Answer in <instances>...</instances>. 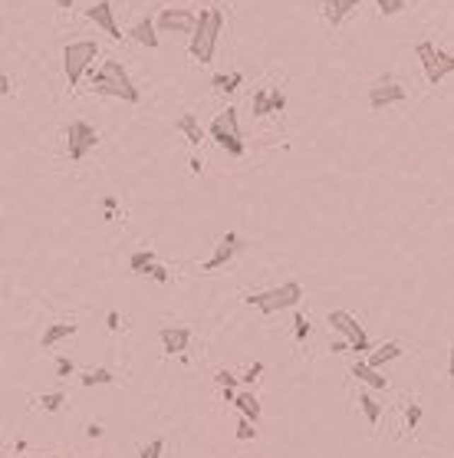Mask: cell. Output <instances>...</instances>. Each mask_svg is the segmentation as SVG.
<instances>
[{
	"instance_id": "cell-1",
	"label": "cell",
	"mask_w": 454,
	"mask_h": 458,
	"mask_svg": "<svg viewBox=\"0 0 454 458\" xmlns=\"http://www.w3.org/2000/svg\"><path fill=\"white\" fill-rule=\"evenodd\" d=\"M224 30V10L208 7L194 13V30H191V57L198 63H211L214 59V50H218V37Z\"/></svg>"
},
{
	"instance_id": "cell-2",
	"label": "cell",
	"mask_w": 454,
	"mask_h": 458,
	"mask_svg": "<svg viewBox=\"0 0 454 458\" xmlns=\"http://www.w3.org/2000/svg\"><path fill=\"white\" fill-rule=\"evenodd\" d=\"M93 89L99 96H112V99H122V103H129V105L139 103V89H135L132 76L125 73V67L119 59H105L103 69H95Z\"/></svg>"
},
{
	"instance_id": "cell-3",
	"label": "cell",
	"mask_w": 454,
	"mask_h": 458,
	"mask_svg": "<svg viewBox=\"0 0 454 458\" xmlns=\"http://www.w3.org/2000/svg\"><path fill=\"white\" fill-rule=\"evenodd\" d=\"M303 300V287L296 280H286V284H277L270 290H257V294H247L244 304L257 307L264 316L280 314V310H293L296 304Z\"/></svg>"
},
{
	"instance_id": "cell-4",
	"label": "cell",
	"mask_w": 454,
	"mask_h": 458,
	"mask_svg": "<svg viewBox=\"0 0 454 458\" xmlns=\"http://www.w3.org/2000/svg\"><path fill=\"white\" fill-rule=\"evenodd\" d=\"M208 132L227 155H234V159L244 155V135H240V122H237V109H231V105L221 109V113L214 115V122H211Z\"/></svg>"
},
{
	"instance_id": "cell-5",
	"label": "cell",
	"mask_w": 454,
	"mask_h": 458,
	"mask_svg": "<svg viewBox=\"0 0 454 458\" xmlns=\"http://www.w3.org/2000/svg\"><path fill=\"white\" fill-rule=\"evenodd\" d=\"M99 57V47L93 40H76V43H66L63 50V73H66V83L69 86H79V79L89 73V67L95 63Z\"/></svg>"
},
{
	"instance_id": "cell-6",
	"label": "cell",
	"mask_w": 454,
	"mask_h": 458,
	"mask_svg": "<svg viewBox=\"0 0 454 458\" xmlns=\"http://www.w3.org/2000/svg\"><path fill=\"white\" fill-rule=\"evenodd\" d=\"M326 320H330L332 330H336V333L349 343L352 353H369V350H372V340L366 336L362 324L349 314V310H330V316H326Z\"/></svg>"
},
{
	"instance_id": "cell-7",
	"label": "cell",
	"mask_w": 454,
	"mask_h": 458,
	"mask_svg": "<svg viewBox=\"0 0 454 458\" xmlns=\"http://www.w3.org/2000/svg\"><path fill=\"white\" fill-rule=\"evenodd\" d=\"M418 59H421V67H425V76L428 83H441V79L451 76V69H454V57L448 53V50H438L435 43H418L415 47Z\"/></svg>"
},
{
	"instance_id": "cell-8",
	"label": "cell",
	"mask_w": 454,
	"mask_h": 458,
	"mask_svg": "<svg viewBox=\"0 0 454 458\" xmlns=\"http://www.w3.org/2000/svg\"><path fill=\"white\" fill-rule=\"evenodd\" d=\"M95 145H99V132H95L89 122L73 119V122L66 125V152H69V159H73V162H83Z\"/></svg>"
},
{
	"instance_id": "cell-9",
	"label": "cell",
	"mask_w": 454,
	"mask_h": 458,
	"mask_svg": "<svg viewBox=\"0 0 454 458\" xmlns=\"http://www.w3.org/2000/svg\"><path fill=\"white\" fill-rule=\"evenodd\" d=\"M155 30H161V33H191L194 30V10L165 7L155 20Z\"/></svg>"
},
{
	"instance_id": "cell-10",
	"label": "cell",
	"mask_w": 454,
	"mask_h": 458,
	"mask_svg": "<svg viewBox=\"0 0 454 458\" xmlns=\"http://www.w3.org/2000/svg\"><path fill=\"white\" fill-rule=\"evenodd\" d=\"M244 248V241H240V234H237V231H227L224 238L218 241V248H214V254H211L208 261H204V264H201V270H221L227 264V261L234 258L237 251Z\"/></svg>"
},
{
	"instance_id": "cell-11",
	"label": "cell",
	"mask_w": 454,
	"mask_h": 458,
	"mask_svg": "<svg viewBox=\"0 0 454 458\" xmlns=\"http://www.w3.org/2000/svg\"><path fill=\"white\" fill-rule=\"evenodd\" d=\"M408 89L402 83H392V79H382L378 86L369 89V105L372 109H385V105H395V103H405Z\"/></svg>"
},
{
	"instance_id": "cell-12",
	"label": "cell",
	"mask_w": 454,
	"mask_h": 458,
	"mask_svg": "<svg viewBox=\"0 0 454 458\" xmlns=\"http://www.w3.org/2000/svg\"><path fill=\"white\" fill-rule=\"evenodd\" d=\"M86 17L93 20L95 27H103L112 40H122V30H119V23H115V10H112V4H109V0H99V4H93V7L86 10Z\"/></svg>"
},
{
	"instance_id": "cell-13",
	"label": "cell",
	"mask_w": 454,
	"mask_h": 458,
	"mask_svg": "<svg viewBox=\"0 0 454 458\" xmlns=\"http://www.w3.org/2000/svg\"><path fill=\"white\" fill-rule=\"evenodd\" d=\"M158 340H161V346H165V353L181 356L185 350H188V343H191V330H188V326H161Z\"/></svg>"
},
{
	"instance_id": "cell-14",
	"label": "cell",
	"mask_w": 454,
	"mask_h": 458,
	"mask_svg": "<svg viewBox=\"0 0 454 458\" xmlns=\"http://www.w3.org/2000/svg\"><path fill=\"white\" fill-rule=\"evenodd\" d=\"M352 376L366 386V389H376V392H382L388 386V379L382 376V370H372L366 360H359V363H352Z\"/></svg>"
},
{
	"instance_id": "cell-15",
	"label": "cell",
	"mask_w": 454,
	"mask_h": 458,
	"mask_svg": "<svg viewBox=\"0 0 454 458\" xmlns=\"http://www.w3.org/2000/svg\"><path fill=\"white\" fill-rule=\"evenodd\" d=\"M129 37H132L135 43H142V47H149V50L158 47V30H155V20H151V17L135 20L132 27H129Z\"/></svg>"
},
{
	"instance_id": "cell-16",
	"label": "cell",
	"mask_w": 454,
	"mask_h": 458,
	"mask_svg": "<svg viewBox=\"0 0 454 458\" xmlns=\"http://www.w3.org/2000/svg\"><path fill=\"white\" fill-rule=\"evenodd\" d=\"M369 353H372V356H369V360H366V363H369L372 370H382V366H385V363H395L398 356L405 353V346L398 343V340H388V343H382V346H378V350H369Z\"/></svg>"
},
{
	"instance_id": "cell-17",
	"label": "cell",
	"mask_w": 454,
	"mask_h": 458,
	"mask_svg": "<svg viewBox=\"0 0 454 458\" xmlns=\"http://www.w3.org/2000/svg\"><path fill=\"white\" fill-rule=\"evenodd\" d=\"M231 406H237V412H240V419L247 422H260V402H257L254 392H234V402Z\"/></svg>"
},
{
	"instance_id": "cell-18",
	"label": "cell",
	"mask_w": 454,
	"mask_h": 458,
	"mask_svg": "<svg viewBox=\"0 0 454 458\" xmlns=\"http://www.w3.org/2000/svg\"><path fill=\"white\" fill-rule=\"evenodd\" d=\"M76 330H79L76 324H53V326H47V330H43V336H40V346H43V350H53L57 343L69 340Z\"/></svg>"
},
{
	"instance_id": "cell-19",
	"label": "cell",
	"mask_w": 454,
	"mask_h": 458,
	"mask_svg": "<svg viewBox=\"0 0 454 458\" xmlns=\"http://www.w3.org/2000/svg\"><path fill=\"white\" fill-rule=\"evenodd\" d=\"M362 4H366V0H330V4H326V20H330L332 27H339L342 20L349 17L356 7H362Z\"/></svg>"
},
{
	"instance_id": "cell-20",
	"label": "cell",
	"mask_w": 454,
	"mask_h": 458,
	"mask_svg": "<svg viewBox=\"0 0 454 458\" xmlns=\"http://www.w3.org/2000/svg\"><path fill=\"white\" fill-rule=\"evenodd\" d=\"M175 129H178L185 139H188L191 145H201L204 142V132H201V125H198V119L191 113H185V115H178V122H175Z\"/></svg>"
},
{
	"instance_id": "cell-21",
	"label": "cell",
	"mask_w": 454,
	"mask_h": 458,
	"mask_svg": "<svg viewBox=\"0 0 454 458\" xmlns=\"http://www.w3.org/2000/svg\"><path fill=\"white\" fill-rule=\"evenodd\" d=\"M359 409L369 425H378V419H382V402L372 396V389H359Z\"/></svg>"
},
{
	"instance_id": "cell-22",
	"label": "cell",
	"mask_w": 454,
	"mask_h": 458,
	"mask_svg": "<svg viewBox=\"0 0 454 458\" xmlns=\"http://www.w3.org/2000/svg\"><path fill=\"white\" fill-rule=\"evenodd\" d=\"M79 382H83L86 389H93V386H109V382H115V372L109 370V366H95V370L79 372Z\"/></svg>"
},
{
	"instance_id": "cell-23",
	"label": "cell",
	"mask_w": 454,
	"mask_h": 458,
	"mask_svg": "<svg viewBox=\"0 0 454 458\" xmlns=\"http://www.w3.org/2000/svg\"><path fill=\"white\" fill-rule=\"evenodd\" d=\"M240 83H244V73H218V76H211V86L221 89V93H234Z\"/></svg>"
},
{
	"instance_id": "cell-24",
	"label": "cell",
	"mask_w": 454,
	"mask_h": 458,
	"mask_svg": "<svg viewBox=\"0 0 454 458\" xmlns=\"http://www.w3.org/2000/svg\"><path fill=\"white\" fill-rule=\"evenodd\" d=\"M151 261H158L155 258V251H135L132 258H129V268H132V274H142Z\"/></svg>"
},
{
	"instance_id": "cell-25",
	"label": "cell",
	"mask_w": 454,
	"mask_h": 458,
	"mask_svg": "<svg viewBox=\"0 0 454 458\" xmlns=\"http://www.w3.org/2000/svg\"><path fill=\"white\" fill-rule=\"evenodd\" d=\"M63 402H66L63 392H43V396H40V409L43 412H59L63 409Z\"/></svg>"
},
{
	"instance_id": "cell-26",
	"label": "cell",
	"mask_w": 454,
	"mask_h": 458,
	"mask_svg": "<svg viewBox=\"0 0 454 458\" xmlns=\"http://www.w3.org/2000/svg\"><path fill=\"white\" fill-rule=\"evenodd\" d=\"M142 277H151V280H158V284H168V280H171V274H168L165 268H161L158 261H151L149 268L142 270Z\"/></svg>"
},
{
	"instance_id": "cell-27",
	"label": "cell",
	"mask_w": 454,
	"mask_h": 458,
	"mask_svg": "<svg viewBox=\"0 0 454 458\" xmlns=\"http://www.w3.org/2000/svg\"><path fill=\"white\" fill-rule=\"evenodd\" d=\"M250 109H254V115H270V103H267V89H257L254 99H250Z\"/></svg>"
},
{
	"instance_id": "cell-28",
	"label": "cell",
	"mask_w": 454,
	"mask_h": 458,
	"mask_svg": "<svg viewBox=\"0 0 454 458\" xmlns=\"http://www.w3.org/2000/svg\"><path fill=\"white\" fill-rule=\"evenodd\" d=\"M267 103H270V113H284V109H286L284 89H267Z\"/></svg>"
},
{
	"instance_id": "cell-29",
	"label": "cell",
	"mask_w": 454,
	"mask_h": 458,
	"mask_svg": "<svg viewBox=\"0 0 454 458\" xmlns=\"http://www.w3.org/2000/svg\"><path fill=\"white\" fill-rule=\"evenodd\" d=\"M306 336H310V320H306L303 314H296L293 316V340H296V343H303Z\"/></svg>"
},
{
	"instance_id": "cell-30",
	"label": "cell",
	"mask_w": 454,
	"mask_h": 458,
	"mask_svg": "<svg viewBox=\"0 0 454 458\" xmlns=\"http://www.w3.org/2000/svg\"><path fill=\"white\" fill-rule=\"evenodd\" d=\"M421 416H425V409L412 402V406H408V412H405V425H408V432H415L418 425H421Z\"/></svg>"
},
{
	"instance_id": "cell-31",
	"label": "cell",
	"mask_w": 454,
	"mask_h": 458,
	"mask_svg": "<svg viewBox=\"0 0 454 458\" xmlns=\"http://www.w3.org/2000/svg\"><path fill=\"white\" fill-rule=\"evenodd\" d=\"M161 455H165V439H151L149 445L139 452V458H161Z\"/></svg>"
},
{
	"instance_id": "cell-32",
	"label": "cell",
	"mask_w": 454,
	"mask_h": 458,
	"mask_svg": "<svg viewBox=\"0 0 454 458\" xmlns=\"http://www.w3.org/2000/svg\"><path fill=\"white\" fill-rule=\"evenodd\" d=\"M214 382H218L221 389H237V382H240V379H237L231 370H218V372H214Z\"/></svg>"
},
{
	"instance_id": "cell-33",
	"label": "cell",
	"mask_w": 454,
	"mask_h": 458,
	"mask_svg": "<svg viewBox=\"0 0 454 458\" xmlns=\"http://www.w3.org/2000/svg\"><path fill=\"white\" fill-rule=\"evenodd\" d=\"M234 435L240 442H250V439H257V425H254V422H247V419H240V422H237V432H234Z\"/></svg>"
},
{
	"instance_id": "cell-34",
	"label": "cell",
	"mask_w": 454,
	"mask_h": 458,
	"mask_svg": "<svg viewBox=\"0 0 454 458\" xmlns=\"http://www.w3.org/2000/svg\"><path fill=\"white\" fill-rule=\"evenodd\" d=\"M53 370H57L59 379H66V376H73V372H76V366H73V360H69V356H57Z\"/></svg>"
},
{
	"instance_id": "cell-35",
	"label": "cell",
	"mask_w": 454,
	"mask_h": 458,
	"mask_svg": "<svg viewBox=\"0 0 454 458\" xmlns=\"http://www.w3.org/2000/svg\"><path fill=\"white\" fill-rule=\"evenodd\" d=\"M378 10L385 13V17H395L405 10V0H378Z\"/></svg>"
},
{
	"instance_id": "cell-36",
	"label": "cell",
	"mask_w": 454,
	"mask_h": 458,
	"mask_svg": "<svg viewBox=\"0 0 454 458\" xmlns=\"http://www.w3.org/2000/svg\"><path fill=\"white\" fill-rule=\"evenodd\" d=\"M260 376H264V363H254V366H250V370L244 372V376H237V379H240V382H247V386H254V382L260 379Z\"/></svg>"
},
{
	"instance_id": "cell-37",
	"label": "cell",
	"mask_w": 454,
	"mask_h": 458,
	"mask_svg": "<svg viewBox=\"0 0 454 458\" xmlns=\"http://www.w3.org/2000/svg\"><path fill=\"white\" fill-rule=\"evenodd\" d=\"M103 208H105V221H112L115 218V208H119V201H115L112 195H105V198H103Z\"/></svg>"
},
{
	"instance_id": "cell-38",
	"label": "cell",
	"mask_w": 454,
	"mask_h": 458,
	"mask_svg": "<svg viewBox=\"0 0 454 458\" xmlns=\"http://www.w3.org/2000/svg\"><path fill=\"white\" fill-rule=\"evenodd\" d=\"M119 324H122L119 310H109V314H105V326H109V330H119Z\"/></svg>"
},
{
	"instance_id": "cell-39",
	"label": "cell",
	"mask_w": 454,
	"mask_h": 458,
	"mask_svg": "<svg viewBox=\"0 0 454 458\" xmlns=\"http://www.w3.org/2000/svg\"><path fill=\"white\" fill-rule=\"evenodd\" d=\"M86 435H89V439H103L105 429L103 425H95V422H89V425H86Z\"/></svg>"
},
{
	"instance_id": "cell-40",
	"label": "cell",
	"mask_w": 454,
	"mask_h": 458,
	"mask_svg": "<svg viewBox=\"0 0 454 458\" xmlns=\"http://www.w3.org/2000/svg\"><path fill=\"white\" fill-rule=\"evenodd\" d=\"M346 350H349V343H346V340H332V343H330V353H346Z\"/></svg>"
},
{
	"instance_id": "cell-41",
	"label": "cell",
	"mask_w": 454,
	"mask_h": 458,
	"mask_svg": "<svg viewBox=\"0 0 454 458\" xmlns=\"http://www.w3.org/2000/svg\"><path fill=\"white\" fill-rule=\"evenodd\" d=\"M191 175H204V162L201 159H191Z\"/></svg>"
},
{
	"instance_id": "cell-42",
	"label": "cell",
	"mask_w": 454,
	"mask_h": 458,
	"mask_svg": "<svg viewBox=\"0 0 454 458\" xmlns=\"http://www.w3.org/2000/svg\"><path fill=\"white\" fill-rule=\"evenodd\" d=\"M7 93H10V76H4V73H0V99H4Z\"/></svg>"
},
{
	"instance_id": "cell-43",
	"label": "cell",
	"mask_w": 454,
	"mask_h": 458,
	"mask_svg": "<svg viewBox=\"0 0 454 458\" xmlns=\"http://www.w3.org/2000/svg\"><path fill=\"white\" fill-rule=\"evenodd\" d=\"M57 7L59 10H69V7H73V0H57Z\"/></svg>"
},
{
	"instance_id": "cell-44",
	"label": "cell",
	"mask_w": 454,
	"mask_h": 458,
	"mask_svg": "<svg viewBox=\"0 0 454 458\" xmlns=\"http://www.w3.org/2000/svg\"><path fill=\"white\" fill-rule=\"evenodd\" d=\"M17 458H59V455H17Z\"/></svg>"
},
{
	"instance_id": "cell-45",
	"label": "cell",
	"mask_w": 454,
	"mask_h": 458,
	"mask_svg": "<svg viewBox=\"0 0 454 458\" xmlns=\"http://www.w3.org/2000/svg\"><path fill=\"white\" fill-rule=\"evenodd\" d=\"M320 4H330V0H320Z\"/></svg>"
}]
</instances>
